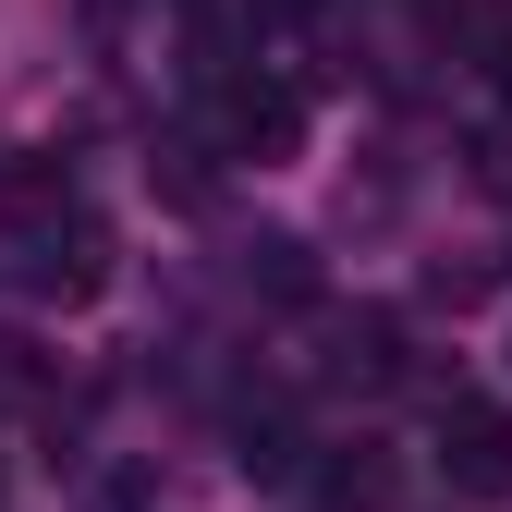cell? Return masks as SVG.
Instances as JSON below:
<instances>
[{"label": "cell", "instance_id": "6", "mask_svg": "<svg viewBox=\"0 0 512 512\" xmlns=\"http://www.w3.org/2000/svg\"><path fill=\"white\" fill-rule=\"evenodd\" d=\"M488 74H500V98H512V25H500V61H488Z\"/></svg>", "mask_w": 512, "mask_h": 512}, {"label": "cell", "instance_id": "2", "mask_svg": "<svg viewBox=\"0 0 512 512\" xmlns=\"http://www.w3.org/2000/svg\"><path fill=\"white\" fill-rule=\"evenodd\" d=\"M220 135H232L244 159H293V135H305V98H293L281 74H244V86L220 98Z\"/></svg>", "mask_w": 512, "mask_h": 512}, {"label": "cell", "instance_id": "3", "mask_svg": "<svg viewBox=\"0 0 512 512\" xmlns=\"http://www.w3.org/2000/svg\"><path fill=\"white\" fill-rule=\"evenodd\" d=\"M25 281H37V293H61V305H86V293L110 281V244H98L86 220H61V232H37V244H25Z\"/></svg>", "mask_w": 512, "mask_h": 512}, {"label": "cell", "instance_id": "7", "mask_svg": "<svg viewBox=\"0 0 512 512\" xmlns=\"http://www.w3.org/2000/svg\"><path fill=\"white\" fill-rule=\"evenodd\" d=\"M269 13H281V25H305V13H317V0H269Z\"/></svg>", "mask_w": 512, "mask_h": 512}, {"label": "cell", "instance_id": "1", "mask_svg": "<svg viewBox=\"0 0 512 512\" xmlns=\"http://www.w3.org/2000/svg\"><path fill=\"white\" fill-rule=\"evenodd\" d=\"M439 488L452 500H512V415L500 403H439Z\"/></svg>", "mask_w": 512, "mask_h": 512}, {"label": "cell", "instance_id": "5", "mask_svg": "<svg viewBox=\"0 0 512 512\" xmlns=\"http://www.w3.org/2000/svg\"><path fill=\"white\" fill-rule=\"evenodd\" d=\"M427 25H488V0H427Z\"/></svg>", "mask_w": 512, "mask_h": 512}, {"label": "cell", "instance_id": "4", "mask_svg": "<svg viewBox=\"0 0 512 512\" xmlns=\"http://www.w3.org/2000/svg\"><path fill=\"white\" fill-rule=\"evenodd\" d=\"M342 366H354V378H403V330H391V317H354Z\"/></svg>", "mask_w": 512, "mask_h": 512}]
</instances>
